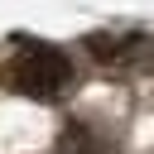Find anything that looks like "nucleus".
<instances>
[{
	"instance_id": "f257e3e1",
	"label": "nucleus",
	"mask_w": 154,
	"mask_h": 154,
	"mask_svg": "<svg viewBox=\"0 0 154 154\" xmlns=\"http://www.w3.org/2000/svg\"><path fill=\"white\" fill-rule=\"evenodd\" d=\"M10 82H14L24 96L48 101V96L67 91V82H72V63H67V53H63V48L29 38V43L19 48V58L10 63Z\"/></svg>"
},
{
	"instance_id": "f03ea898",
	"label": "nucleus",
	"mask_w": 154,
	"mask_h": 154,
	"mask_svg": "<svg viewBox=\"0 0 154 154\" xmlns=\"http://www.w3.org/2000/svg\"><path fill=\"white\" fill-rule=\"evenodd\" d=\"M106 149H111L106 135H91L87 120H72L67 135H63V154H106Z\"/></svg>"
}]
</instances>
